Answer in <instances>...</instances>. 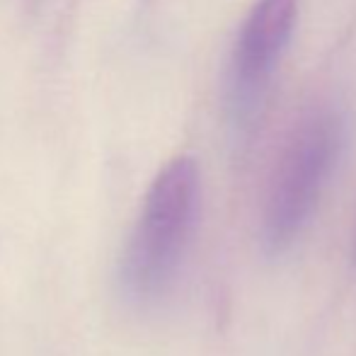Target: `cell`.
<instances>
[{
	"label": "cell",
	"mask_w": 356,
	"mask_h": 356,
	"mask_svg": "<svg viewBox=\"0 0 356 356\" xmlns=\"http://www.w3.org/2000/svg\"><path fill=\"white\" fill-rule=\"evenodd\" d=\"M199 209V165L177 155L150 182L119 262V286L131 303L153 305L170 293L197 233Z\"/></svg>",
	"instance_id": "obj_1"
},
{
	"label": "cell",
	"mask_w": 356,
	"mask_h": 356,
	"mask_svg": "<svg viewBox=\"0 0 356 356\" xmlns=\"http://www.w3.org/2000/svg\"><path fill=\"white\" fill-rule=\"evenodd\" d=\"M347 141L344 114L315 104L300 114L277 155L262 204V245L282 254L310 223Z\"/></svg>",
	"instance_id": "obj_2"
},
{
	"label": "cell",
	"mask_w": 356,
	"mask_h": 356,
	"mask_svg": "<svg viewBox=\"0 0 356 356\" xmlns=\"http://www.w3.org/2000/svg\"><path fill=\"white\" fill-rule=\"evenodd\" d=\"M296 15L298 0H257L240 24L228 66V119L240 141L257 127Z\"/></svg>",
	"instance_id": "obj_3"
}]
</instances>
